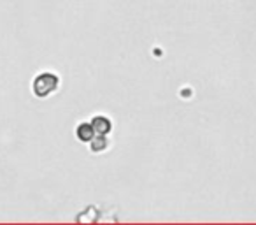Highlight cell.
I'll list each match as a JSON object with an SVG mask.
<instances>
[{
    "mask_svg": "<svg viewBox=\"0 0 256 225\" xmlns=\"http://www.w3.org/2000/svg\"><path fill=\"white\" fill-rule=\"evenodd\" d=\"M93 134H95V129H93L92 123H81L78 127V130H76V136L82 143H90L93 139Z\"/></svg>",
    "mask_w": 256,
    "mask_h": 225,
    "instance_id": "obj_2",
    "label": "cell"
},
{
    "mask_svg": "<svg viewBox=\"0 0 256 225\" xmlns=\"http://www.w3.org/2000/svg\"><path fill=\"white\" fill-rule=\"evenodd\" d=\"M58 83H60V79H58V76H54L53 72H42V74L37 76L36 81H34V86H32L34 93H36L39 99H46L48 95H51V93L58 88Z\"/></svg>",
    "mask_w": 256,
    "mask_h": 225,
    "instance_id": "obj_1",
    "label": "cell"
},
{
    "mask_svg": "<svg viewBox=\"0 0 256 225\" xmlns=\"http://www.w3.org/2000/svg\"><path fill=\"white\" fill-rule=\"evenodd\" d=\"M92 125H93V129H95V132L100 134V136H106L110 130V122L107 118H104V116H96L92 122Z\"/></svg>",
    "mask_w": 256,
    "mask_h": 225,
    "instance_id": "obj_3",
    "label": "cell"
}]
</instances>
